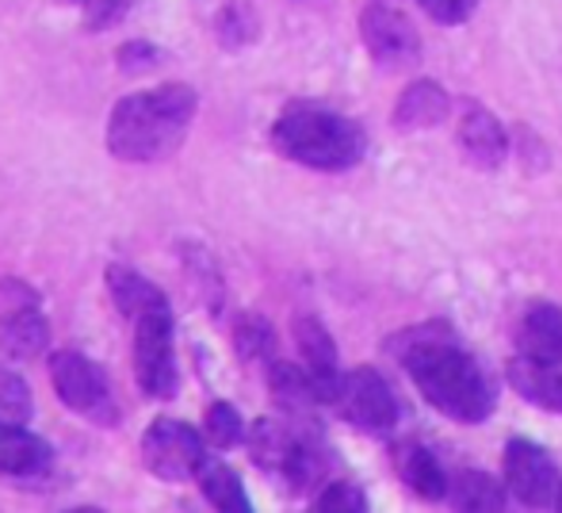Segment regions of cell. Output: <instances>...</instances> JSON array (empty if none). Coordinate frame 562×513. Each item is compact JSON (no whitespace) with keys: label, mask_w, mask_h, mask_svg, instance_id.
Masks as SVG:
<instances>
[{"label":"cell","mask_w":562,"mask_h":513,"mask_svg":"<svg viewBox=\"0 0 562 513\" xmlns=\"http://www.w3.org/2000/svg\"><path fill=\"white\" fill-rule=\"evenodd\" d=\"M195 112H200V97L184 81L131 92L108 115V154L131 165L169 161L184 146Z\"/></svg>","instance_id":"cell-2"},{"label":"cell","mask_w":562,"mask_h":513,"mask_svg":"<svg viewBox=\"0 0 562 513\" xmlns=\"http://www.w3.org/2000/svg\"><path fill=\"white\" fill-rule=\"evenodd\" d=\"M448 502L456 510H474V513L505 510V487L494 476H486V471H459V476H451Z\"/></svg>","instance_id":"cell-22"},{"label":"cell","mask_w":562,"mask_h":513,"mask_svg":"<svg viewBox=\"0 0 562 513\" xmlns=\"http://www.w3.org/2000/svg\"><path fill=\"white\" fill-rule=\"evenodd\" d=\"M406 376L432 410L459 425H482L497 406V387L486 368L459 349L445 322H422L394 342Z\"/></svg>","instance_id":"cell-1"},{"label":"cell","mask_w":562,"mask_h":513,"mask_svg":"<svg viewBox=\"0 0 562 513\" xmlns=\"http://www.w3.org/2000/svg\"><path fill=\"white\" fill-rule=\"evenodd\" d=\"M134 380L146 399H177L180 372L177 349H172V311L157 306L134 319Z\"/></svg>","instance_id":"cell-5"},{"label":"cell","mask_w":562,"mask_h":513,"mask_svg":"<svg viewBox=\"0 0 562 513\" xmlns=\"http://www.w3.org/2000/svg\"><path fill=\"white\" fill-rule=\"evenodd\" d=\"M35 414V394L23 383V376H15L8 365H0V422L27 425Z\"/></svg>","instance_id":"cell-24"},{"label":"cell","mask_w":562,"mask_h":513,"mask_svg":"<svg viewBox=\"0 0 562 513\" xmlns=\"http://www.w3.org/2000/svg\"><path fill=\"white\" fill-rule=\"evenodd\" d=\"M115 62L123 74H142V69H154L157 62H161V54H157V46H149V43H126L115 51Z\"/></svg>","instance_id":"cell-30"},{"label":"cell","mask_w":562,"mask_h":513,"mask_svg":"<svg viewBox=\"0 0 562 513\" xmlns=\"http://www.w3.org/2000/svg\"><path fill=\"white\" fill-rule=\"evenodd\" d=\"M314 510H322V513H334V510L363 513L368 510V494H363L356 483H348V479H337V483H329L322 494H314Z\"/></svg>","instance_id":"cell-27"},{"label":"cell","mask_w":562,"mask_h":513,"mask_svg":"<svg viewBox=\"0 0 562 513\" xmlns=\"http://www.w3.org/2000/svg\"><path fill=\"white\" fill-rule=\"evenodd\" d=\"M50 383L74 414L89 417L97 425H119L112 383H108V372L92 357H85L77 349H58L50 357Z\"/></svg>","instance_id":"cell-4"},{"label":"cell","mask_w":562,"mask_h":513,"mask_svg":"<svg viewBox=\"0 0 562 513\" xmlns=\"http://www.w3.org/2000/svg\"><path fill=\"white\" fill-rule=\"evenodd\" d=\"M46 345H50V322L38 303L0 311V353L8 360H35L46 353Z\"/></svg>","instance_id":"cell-12"},{"label":"cell","mask_w":562,"mask_h":513,"mask_svg":"<svg viewBox=\"0 0 562 513\" xmlns=\"http://www.w3.org/2000/svg\"><path fill=\"white\" fill-rule=\"evenodd\" d=\"M203 437H207V445L218 448V453H226L237 440H245V422H241V414H237V406H229V402H211L207 414H203Z\"/></svg>","instance_id":"cell-25"},{"label":"cell","mask_w":562,"mask_h":513,"mask_svg":"<svg viewBox=\"0 0 562 513\" xmlns=\"http://www.w3.org/2000/svg\"><path fill=\"white\" fill-rule=\"evenodd\" d=\"M517 353L540 365H562V311L551 303H540L520 319Z\"/></svg>","instance_id":"cell-16"},{"label":"cell","mask_w":562,"mask_h":513,"mask_svg":"<svg viewBox=\"0 0 562 513\" xmlns=\"http://www.w3.org/2000/svg\"><path fill=\"white\" fill-rule=\"evenodd\" d=\"M451 112V97L437 81H414L394 100V127L398 131H429L440 127Z\"/></svg>","instance_id":"cell-15"},{"label":"cell","mask_w":562,"mask_h":513,"mask_svg":"<svg viewBox=\"0 0 562 513\" xmlns=\"http://www.w3.org/2000/svg\"><path fill=\"white\" fill-rule=\"evenodd\" d=\"M268 387H272L276 402L288 410L291 417H299L306 406H318V391H314V380L306 372V365H288V360H272L268 365Z\"/></svg>","instance_id":"cell-21"},{"label":"cell","mask_w":562,"mask_h":513,"mask_svg":"<svg viewBox=\"0 0 562 513\" xmlns=\"http://www.w3.org/2000/svg\"><path fill=\"white\" fill-rule=\"evenodd\" d=\"M295 345L299 357H303L306 372L314 380V391H318V402L334 406V394L340 387V365H337V342L329 337V330L322 326L311 314H299L295 319Z\"/></svg>","instance_id":"cell-11"},{"label":"cell","mask_w":562,"mask_h":513,"mask_svg":"<svg viewBox=\"0 0 562 513\" xmlns=\"http://www.w3.org/2000/svg\"><path fill=\"white\" fill-rule=\"evenodd\" d=\"M245 440H249L252 464H257L260 471H268V476L283 479L299 440H303V430H295V425L283 422V417H257L252 430L245 433Z\"/></svg>","instance_id":"cell-14"},{"label":"cell","mask_w":562,"mask_h":513,"mask_svg":"<svg viewBox=\"0 0 562 513\" xmlns=\"http://www.w3.org/2000/svg\"><path fill=\"white\" fill-rule=\"evenodd\" d=\"M203 460H207L203 433L192 430L188 422L157 417V422L142 433V464H146L149 476L161 479V483H188V479H195Z\"/></svg>","instance_id":"cell-6"},{"label":"cell","mask_w":562,"mask_h":513,"mask_svg":"<svg viewBox=\"0 0 562 513\" xmlns=\"http://www.w3.org/2000/svg\"><path fill=\"white\" fill-rule=\"evenodd\" d=\"M234 349L245 365H252V360H268V365H272V357H276L272 322L260 319V314H241V319L234 322Z\"/></svg>","instance_id":"cell-23"},{"label":"cell","mask_w":562,"mask_h":513,"mask_svg":"<svg viewBox=\"0 0 562 513\" xmlns=\"http://www.w3.org/2000/svg\"><path fill=\"white\" fill-rule=\"evenodd\" d=\"M559 506H562V499H559Z\"/></svg>","instance_id":"cell-31"},{"label":"cell","mask_w":562,"mask_h":513,"mask_svg":"<svg viewBox=\"0 0 562 513\" xmlns=\"http://www.w3.org/2000/svg\"><path fill=\"white\" fill-rule=\"evenodd\" d=\"M334 410L363 433H391L398 425V399L375 368H352L340 376Z\"/></svg>","instance_id":"cell-8"},{"label":"cell","mask_w":562,"mask_h":513,"mask_svg":"<svg viewBox=\"0 0 562 513\" xmlns=\"http://www.w3.org/2000/svg\"><path fill=\"white\" fill-rule=\"evenodd\" d=\"M77 4H81V0H77Z\"/></svg>","instance_id":"cell-32"},{"label":"cell","mask_w":562,"mask_h":513,"mask_svg":"<svg viewBox=\"0 0 562 513\" xmlns=\"http://www.w3.org/2000/svg\"><path fill=\"white\" fill-rule=\"evenodd\" d=\"M505 487L520 506L555 510L562 499V471L548 448H540L536 440L513 437L505 445Z\"/></svg>","instance_id":"cell-7"},{"label":"cell","mask_w":562,"mask_h":513,"mask_svg":"<svg viewBox=\"0 0 562 513\" xmlns=\"http://www.w3.org/2000/svg\"><path fill=\"white\" fill-rule=\"evenodd\" d=\"M509 387L525 402L562 414V365H540V360L517 357L509 365Z\"/></svg>","instance_id":"cell-19"},{"label":"cell","mask_w":562,"mask_h":513,"mask_svg":"<svg viewBox=\"0 0 562 513\" xmlns=\"http://www.w3.org/2000/svg\"><path fill=\"white\" fill-rule=\"evenodd\" d=\"M272 146L288 161L318 172L352 169L368 149L363 127L318 100H291L272 123Z\"/></svg>","instance_id":"cell-3"},{"label":"cell","mask_w":562,"mask_h":513,"mask_svg":"<svg viewBox=\"0 0 562 513\" xmlns=\"http://www.w3.org/2000/svg\"><path fill=\"white\" fill-rule=\"evenodd\" d=\"M417 4H422L437 23H445V27H456V23L471 20V12L479 8V0H417Z\"/></svg>","instance_id":"cell-29"},{"label":"cell","mask_w":562,"mask_h":513,"mask_svg":"<svg viewBox=\"0 0 562 513\" xmlns=\"http://www.w3.org/2000/svg\"><path fill=\"white\" fill-rule=\"evenodd\" d=\"M50 464H54V448L38 433H31L27 425L0 422V476L31 479L50 471Z\"/></svg>","instance_id":"cell-13"},{"label":"cell","mask_w":562,"mask_h":513,"mask_svg":"<svg viewBox=\"0 0 562 513\" xmlns=\"http://www.w3.org/2000/svg\"><path fill=\"white\" fill-rule=\"evenodd\" d=\"M394 464H398L402 483H406L414 494H422L425 502H445L448 499L451 479L445 476L440 460L425 445H417V440H402V445H394Z\"/></svg>","instance_id":"cell-17"},{"label":"cell","mask_w":562,"mask_h":513,"mask_svg":"<svg viewBox=\"0 0 562 513\" xmlns=\"http://www.w3.org/2000/svg\"><path fill=\"white\" fill-rule=\"evenodd\" d=\"M459 149H463V157L474 165V169L482 172H497L505 165V157H509V138H505V127L494 120V115L486 112L482 104H467L463 112H459Z\"/></svg>","instance_id":"cell-10"},{"label":"cell","mask_w":562,"mask_h":513,"mask_svg":"<svg viewBox=\"0 0 562 513\" xmlns=\"http://www.w3.org/2000/svg\"><path fill=\"white\" fill-rule=\"evenodd\" d=\"M195 483H200L203 499L211 502L215 510H226V513H249L252 502L249 494H245L241 479H237L234 468H226L223 460H203L200 471H195Z\"/></svg>","instance_id":"cell-20"},{"label":"cell","mask_w":562,"mask_h":513,"mask_svg":"<svg viewBox=\"0 0 562 513\" xmlns=\"http://www.w3.org/2000/svg\"><path fill=\"white\" fill-rule=\"evenodd\" d=\"M108 291H112V303L126 319H142L146 311H157V306H169V295L157 288L154 280H146L142 272H134L131 265H108L104 272Z\"/></svg>","instance_id":"cell-18"},{"label":"cell","mask_w":562,"mask_h":513,"mask_svg":"<svg viewBox=\"0 0 562 513\" xmlns=\"http://www.w3.org/2000/svg\"><path fill=\"white\" fill-rule=\"evenodd\" d=\"M218 38H223V46H229V51H241L245 43L257 38V12L245 0L223 8V15H218Z\"/></svg>","instance_id":"cell-26"},{"label":"cell","mask_w":562,"mask_h":513,"mask_svg":"<svg viewBox=\"0 0 562 513\" xmlns=\"http://www.w3.org/2000/svg\"><path fill=\"white\" fill-rule=\"evenodd\" d=\"M360 38L371 62L383 69H414L422 62V35L402 12L386 4H368L360 15Z\"/></svg>","instance_id":"cell-9"},{"label":"cell","mask_w":562,"mask_h":513,"mask_svg":"<svg viewBox=\"0 0 562 513\" xmlns=\"http://www.w3.org/2000/svg\"><path fill=\"white\" fill-rule=\"evenodd\" d=\"M134 0H81L85 31H112L115 23H123L131 15Z\"/></svg>","instance_id":"cell-28"}]
</instances>
